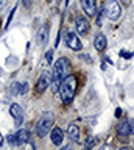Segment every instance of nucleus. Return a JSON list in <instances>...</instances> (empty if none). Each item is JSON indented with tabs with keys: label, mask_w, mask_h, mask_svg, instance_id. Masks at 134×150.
<instances>
[{
	"label": "nucleus",
	"mask_w": 134,
	"mask_h": 150,
	"mask_svg": "<svg viewBox=\"0 0 134 150\" xmlns=\"http://www.w3.org/2000/svg\"><path fill=\"white\" fill-rule=\"evenodd\" d=\"M103 11L106 13V17L108 19H111V21H119L122 17V5H120L119 0H108Z\"/></svg>",
	"instance_id": "4"
},
{
	"label": "nucleus",
	"mask_w": 134,
	"mask_h": 150,
	"mask_svg": "<svg viewBox=\"0 0 134 150\" xmlns=\"http://www.w3.org/2000/svg\"><path fill=\"white\" fill-rule=\"evenodd\" d=\"M47 38H48V27L44 25L39 30V33H38V42H39L41 45H44L45 42H47Z\"/></svg>",
	"instance_id": "15"
},
{
	"label": "nucleus",
	"mask_w": 134,
	"mask_h": 150,
	"mask_svg": "<svg viewBox=\"0 0 134 150\" xmlns=\"http://www.w3.org/2000/svg\"><path fill=\"white\" fill-rule=\"evenodd\" d=\"M64 41H66V45L69 47L70 50L73 52H80L83 49V44L80 41V36L76 35V33H66V38H64Z\"/></svg>",
	"instance_id": "6"
},
{
	"label": "nucleus",
	"mask_w": 134,
	"mask_h": 150,
	"mask_svg": "<svg viewBox=\"0 0 134 150\" xmlns=\"http://www.w3.org/2000/svg\"><path fill=\"white\" fill-rule=\"evenodd\" d=\"M53 122H55V116L52 112H44L42 117L38 120V124H36V134L39 136V138H44V136H47L50 133V130H52L53 127Z\"/></svg>",
	"instance_id": "2"
},
{
	"label": "nucleus",
	"mask_w": 134,
	"mask_h": 150,
	"mask_svg": "<svg viewBox=\"0 0 134 150\" xmlns=\"http://www.w3.org/2000/svg\"><path fill=\"white\" fill-rule=\"evenodd\" d=\"M80 59H83V61H86L87 64H92V58L89 55H86V53H80Z\"/></svg>",
	"instance_id": "17"
},
{
	"label": "nucleus",
	"mask_w": 134,
	"mask_h": 150,
	"mask_svg": "<svg viewBox=\"0 0 134 150\" xmlns=\"http://www.w3.org/2000/svg\"><path fill=\"white\" fill-rule=\"evenodd\" d=\"M81 8L89 17H94L97 14V2L95 0H81Z\"/></svg>",
	"instance_id": "10"
},
{
	"label": "nucleus",
	"mask_w": 134,
	"mask_h": 150,
	"mask_svg": "<svg viewBox=\"0 0 134 150\" xmlns=\"http://www.w3.org/2000/svg\"><path fill=\"white\" fill-rule=\"evenodd\" d=\"M67 134L73 142H78L80 141V136H81V131H80V127L76 124H69L67 127Z\"/></svg>",
	"instance_id": "12"
},
{
	"label": "nucleus",
	"mask_w": 134,
	"mask_h": 150,
	"mask_svg": "<svg viewBox=\"0 0 134 150\" xmlns=\"http://www.w3.org/2000/svg\"><path fill=\"white\" fill-rule=\"evenodd\" d=\"M20 89H22V84L19 81H14L10 86V94L11 96H17V94H20Z\"/></svg>",
	"instance_id": "16"
},
{
	"label": "nucleus",
	"mask_w": 134,
	"mask_h": 150,
	"mask_svg": "<svg viewBox=\"0 0 134 150\" xmlns=\"http://www.w3.org/2000/svg\"><path fill=\"white\" fill-rule=\"evenodd\" d=\"M72 70V64H70V59L69 58H61L56 59V63H55V69H53V75H56L59 80H64L67 77L69 74H70Z\"/></svg>",
	"instance_id": "3"
},
{
	"label": "nucleus",
	"mask_w": 134,
	"mask_h": 150,
	"mask_svg": "<svg viewBox=\"0 0 134 150\" xmlns=\"http://www.w3.org/2000/svg\"><path fill=\"white\" fill-rule=\"evenodd\" d=\"M95 142L97 141L91 136V138H87V141H86V147H92V145H95Z\"/></svg>",
	"instance_id": "18"
},
{
	"label": "nucleus",
	"mask_w": 134,
	"mask_h": 150,
	"mask_svg": "<svg viewBox=\"0 0 134 150\" xmlns=\"http://www.w3.org/2000/svg\"><path fill=\"white\" fill-rule=\"evenodd\" d=\"M0 77H2V69H0Z\"/></svg>",
	"instance_id": "26"
},
{
	"label": "nucleus",
	"mask_w": 134,
	"mask_h": 150,
	"mask_svg": "<svg viewBox=\"0 0 134 150\" xmlns=\"http://www.w3.org/2000/svg\"><path fill=\"white\" fill-rule=\"evenodd\" d=\"M52 56H53V50H48V52H47V55H45V58H47L48 63H52Z\"/></svg>",
	"instance_id": "20"
},
{
	"label": "nucleus",
	"mask_w": 134,
	"mask_h": 150,
	"mask_svg": "<svg viewBox=\"0 0 134 150\" xmlns=\"http://www.w3.org/2000/svg\"><path fill=\"white\" fill-rule=\"evenodd\" d=\"M6 2H8V0H0V9H2V8H5Z\"/></svg>",
	"instance_id": "22"
},
{
	"label": "nucleus",
	"mask_w": 134,
	"mask_h": 150,
	"mask_svg": "<svg viewBox=\"0 0 134 150\" xmlns=\"http://www.w3.org/2000/svg\"><path fill=\"white\" fill-rule=\"evenodd\" d=\"M75 28H76V35L78 36H86L87 33H89V21H87L86 17H83V16H78L75 17Z\"/></svg>",
	"instance_id": "7"
},
{
	"label": "nucleus",
	"mask_w": 134,
	"mask_h": 150,
	"mask_svg": "<svg viewBox=\"0 0 134 150\" xmlns=\"http://www.w3.org/2000/svg\"><path fill=\"white\" fill-rule=\"evenodd\" d=\"M16 139H17V144H24L30 139V133L27 128H20L19 131L16 133Z\"/></svg>",
	"instance_id": "14"
},
{
	"label": "nucleus",
	"mask_w": 134,
	"mask_h": 150,
	"mask_svg": "<svg viewBox=\"0 0 134 150\" xmlns=\"http://www.w3.org/2000/svg\"><path fill=\"white\" fill-rule=\"evenodd\" d=\"M2 144H3V136L0 134V145H2Z\"/></svg>",
	"instance_id": "25"
},
{
	"label": "nucleus",
	"mask_w": 134,
	"mask_h": 150,
	"mask_svg": "<svg viewBox=\"0 0 134 150\" xmlns=\"http://www.w3.org/2000/svg\"><path fill=\"white\" fill-rule=\"evenodd\" d=\"M117 134L120 138H128L134 134V120L133 119H123L117 125Z\"/></svg>",
	"instance_id": "5"
},
{
	"label": "nucleus",
	"mask_w": 134,
	"mask_h": 150,
	"mask_svg": "<svg viewBox=\"0 0 134 150\" xmlns=\"http://www.w3.org/2000/svg\"><path fill=\"white\" fill-rule=\"evenodd\" d=\"M8 141H10V144H13V145H14V144H17L16 134H10V136H8Z\"/></svg>",
	"instance_id": "19"
},
{
	"label": "nucleus",
	"mask_w": 134,
	"mask_h": 150,
	"mask_svg": "<svg viewBox=\"0 0 134 150\" xmlns=\"http://www.w3.org/2000/svg\"><path fill=\"white\" fill-rule=\"evenodd\" d=\"M27 91H28V84L24 83V84H22V89H20V94H25Z\"/></svg>",
	"instance_id": "21"
},
{
	"label": "nucleus",
	"mask_w": 134,
	"mask_h": 150,
	"mask_svg": "<svg viewBox=\"0 0 134 150\" xmlns=\"http://www.w3.org/2000/svg\"><path fill=\"white\" fill-rule=\"evenodd\" d=\"M47 2H52V0H47Z\"/></svg>",
	"instance_id": "27"
},
{
	"label": "nucleus",
	"mask_w": 134,
	"mask_h": 150,
	"mask_svg": "<svg viewBox=\"0 0 134 150\" xmlns=\"http://www.w3.org/2000/svg\"><path fill=\"white\" fill-rule=\"evenodd\" d=\"M50 81H52V74L47 72V70H44V72L41 74L38 83H36V91H38L39 94L45 92V89L50 88Z\"/></svg>",
	"instance_id": "8"
},
{
	"label": "nucleus",
	"mask_w": 134,
	"mask_h": 150,
	"mask_svg": "<svg viewBox=\"0 0 134 150\" xmlns=\"http://www.w3.org/2000/svg\"><path fill=\"white\" fill-rule=\"evenodd\" d=\"M106 45H108V41H106V36L103 33H100V35H97V38L94 39V47L98 52H103L106 49Z\"/></svg>",
	"instance_id": "13"
},
{
	"label": "nucleus",
	"mask_w": 134,
	"mask_h": 150,
	"mask_svg": "<svg viewBox=\"0 0 134 150\" xmlns=\"http://www.w3.org/2000/svg\"><path fill=\"white\" fill-rule=\"evenodd\" d=\"M62 139H64V133L62 130L59 128V127H52V130H50V141L55 144V145H61L62 144Z\"/></svg>",
	"instance_id": "11"
},
{
	"label": "nucleus",
	"mask_w": 134,
	"mask_h": 150,
	"mask_svg": "<svg viewBox=\"0 0 134 150\" xmlns=\"http://www.w3.org/2000/svg\"><path fill=\"white\" fill-rule=\"evenodd\" d=\"M22 2H24L25 6H28V5H30V0H22Z\"/></svg>",
	"instance_id": "24"
},
{
	"label": "nucleus",
	"mask_w": 134,
	"mask_h": 150,
	"mask_svg": "<svg viewBox=\"0 0 134 150\" xmlns=\"http://www.w3.org/2000/svg\"><path fill=\"white\" fill-rule=\"evenodd\" d=\"M122 2H123V5H126V6H129V5H131V2H133V0H122Z\"/></svg>",
	"instance_id": "23"
},
{
	"label": "nucleus",
	"mask_w": 134,
	"mask_h": 150,
	"mask_svg": "<svg viewBox=\"0 0 134 150\" xmlns=\"http://www.w3.org/2000/svg\"><path fill=\"white\" fill-rule=\"evenodd\" d=\"M10 114L13 116L16 125H22V122H24V110H22L19 103H13L10 106Z\"/></svg>",
	"instance_id": "9"
},
{
	"label": "nucleus",
	"mask_w": 134,
	"mask_h": 150,
	"mask_svg": "<svg viewBox=\"0 0 134 150\" xmlns=\"http://www.w3.org/2000/svg\"><path fill=\"white\" fill-rule=\"evenodd\" d=\"M76 88H78V78H76V75L69 74L67 77L61 81L59 89H58L62 103H66V105L72 103V100L75 98V94H76Z\"/></svg>",
	"instance_id": "1"
}]
</instances>
